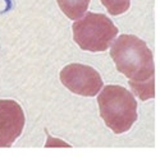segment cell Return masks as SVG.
<instances>
[{
  "label": "cell",
  "instance_id": "cell-7",
  "mask_svg": "<svg viewBox=\"0 0 160 157\" xmlns=\"http://www.w3.org/2000/svg\"><path fill=\"white\" fill-rule=\"evenodd\" d=\"M101 4L112 16H119L129 9L131 0H101Z\"/></svg>",
  "mask_w": 160,
  "mask_h": 157
},
{
  "label": "cell",
  "instance_id": "cell-2",
  "mask_svg": "<svg viewBox=\"0 0 160 157\" xmlns=\"http://www.w3.org/2000/svg\"><path fill=\"white\" fill-rule=\"evenodd\" d=\"M100 116L115 134L126 133L137 120V101L122 86H105L98 96Z\"/></svg>",
  "mask_w": 160,
  "mask_h": 157
},
{
  "label": "cell",
  "instance_id": "cell-5",
  "mask_svg": "<svg viewBox=\"0 0 160 157\" xmlns=\"http://www.w3.org/2000/svg\"><path fill=\"white\" fill-rule=\"evenodd\" d=\"M26 117L14 100H0V148H8L17 140L24 128Z\"/></svg>",
  "mask_w": 160,
  "mask_h": 157
},
{
  "label": "cell",
  "instance_id": "cell-4",
  "mask_svg": "<svg viewBox=\"0 0 160 157\" xmlns=\"http://www.w3.org/2000/svg\"><path fill=\"white\" fill-rule=\"evenodd\" d=\"M60 82L71 92L86 97L96 96L104 86L96 69L79 63L65 65L60 72Z\"/></svg>",
  "mask_w": 160,
  "mask_h": 157
},
{
  "label": "cell",
  "instance_id": "cell-6",
  "mask_svg": "<svg viewBox=\"0 0 160 157\" xmlns=\"http://www.w3.org/2000/svg\"><path fill=\"white\" fill-rule=\"evenodd\" d=\"M60 10L72 21H77L87 12L91 0H57Z\"/></svg>",
  "mask_w": 160,
  "mask_h": 157
},
{
  "label": "cell",
  "instance_id": "cell-1",
  "mask_svg": "<svg viewBox=\"0 0 160 157\" xmlns=\"http://www.w3.org/2000/svg\"><path fill=\"white\" fill-rule=\"evenodd\" d=\"M110 56L117 70L129 79L140 100L155 96V64L152 51L143 40L133 35H121L110 45Z\"/></svg>",
  "mask_w": 160,
  "mask_h": 157
},
{
  "label": "cell",
  "instance_id": "cell-3",
  "mask_svg": "<svg viewBox=\"0 0 160 157\" xmlns=\"http://www.w3.org/2000/svg\"><path fill=\"white\" fill-rule=\"evenodd\" d=\"M73 40L82 50L101 52L117 38L118 28L110 18L101 13L86 12L72 26Z\"/></svg>",
  "mask_w": 160,
  "mask_h": 157
}]
</instances>
